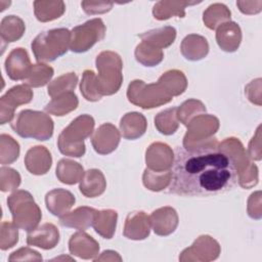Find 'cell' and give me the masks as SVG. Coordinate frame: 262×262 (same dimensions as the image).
Instances as JSON below:
<instances>
[{
  "mask_svg": "<svg viewBox=\"0 0 262 262\" xmlns=\"http://www.w3.org/2000/svg\"><path fill=\"white\" fill-rule=\"evenodd\" d=\"M237 180L233 159L217 143L193 149L177 146L168 191L183 196H211L229 191Z\"/></svg>",
  "mask_w": 262,
  "mask_h": 262,
  "instance_id": "cell-1",
  "label": "cell"
},
{
  "mask_svg": "<svg viewBox=\"0 0 262 262\" xmlns=\"http://www.w3.org/2000/svg\"><path fill=\"white\" fill-rule=\"evenodd\" d=\"M94 120L89 115L76 118L62 130L57 139L58 149L62 155L69 157H82L85 154L84 139L93 132Z\"/></svg>",
  "mask_w": 262,
  "mask_h": 262,
  "instance_id": "cell-2",
  "label": "cell"
},
{
  "mask_svg": "<svg viewBox=\"0 0 262 262\" xmlns=\"http://www.w3.org/2000/svg\"><path fill=\"white\" fill-rule=\"evenodd\" d=\"M71 32L68 29H52L39 34L32 42V50L38 62L53 61L68 51Z\"/></svg>",
  "mask_w": 262,
  "mask_h": 262,
  "instance_id": "cell-3",
  "label": "cell"
},
{
  "mask_svg": "<svg viewBox=\"0 0 262 262\" xmlns=\"http://www.w3.org/2000/svg\"><path fill=\"white\" fill-rule=\"evenodd\" d=\"M11 128L24 138L47 140L53 134V121L44 113L24 110L11 123Z\"/></svg>",
  "mask_w": 262,
  "mask_h": 262,
  "instance_id": "cell-4",
  "label": "cell"
},
{
  "mask_svg": "<svg viewBox=\"0 0 262 262\" xmlns=\"http://www.w3.org/2000/svg\"><path fill=\"white\" fill-rule=\"evenodd\" d=\"M13 223L27 231H32L41 220L42 214L32 194L26 190H17L7 199Z\"/></svg>",
  "mask_w": 262,
  "mask_h": 262,
  "instance_id": "cell-5",
  "label": "cell"
},
{
  "mask_svg": "<svg viewBox=\"0 0 262 262\" xmlns=\"http://www.w3.org/2000/svg\"><path fill=\"white\" fill-rule=\"evenodd\" d=\"M98 70L97 85L101 95H112L121 87L123 62L121 57L112 51H103L96 58Z\"/></svg>",
  "mask_w": 262,
  "mask_h": 262,
  "instance_id": "cell-6",
  "label": "cell"
},
{
  "mask_svg": "<svg viewBox=\"0 0 262 262\" xmlns=\"http://www.w3.org/2000/svg\"><path fill=\"white\" fill-rule=\"evenodd\" d=\"M127 97L130 102L145 110L158 107L172 100V96L159 81L148 85L141 80L131 82L128 87Z\"/></svg>",
  "mask_w": 262,
  "mask_h": 262,
  "instance_id": "cell-7",
  "label": "cell"
},
{
  "mask_svg": "<svg viewBox=\"0 0 262 262\" xmlns=\"http://www.w3.org/2000/svg\"><path fill=\"white\" fill-rule=\"evenodd\" d=\"M105 31V26L100 18H93L75 27L71 32V50L78 53L87 51L104 38Z\"/></svg>",
  "mask_w": 262,
  "mask_h": 262,
  "instance_id": "cell-8",
  "label": "cell"
},
{
  "mask_svg": "<svg viewBox=\"0 0 262 262\" xmlns=\"http://www.w3.org/2000/svg\"><path fill=\"white\" fill-rule=\"evenodd\" d=\"M187 126H188V130L183 139V146L185 148H188L196 140L200 141V143H201L198 147L217 143L216 140H214L210 143H203V141H202L204 139V136H205V139H208L206 137L211 136L218 130L219 121L216 117L210 116V115H201V116L194 118L190 123H188ZM198 147H195V148H198Z\"/></svg>",
  "mask_w": 262,
  "mask_h": 262,
  "instance_id": "cell-9",
  "label": "cell"
},
{
  "mask_svg": "<svg viewBox=\"0 0 262 262\" xmlns=\"http://www.w3.org/2000/svg\"><path fill=\"white\" fill-rule=\"evenodd\" d=\"M33 98V92L29 86L16 85L9 89L0 99L1 124L10 122L14 116V110L20 104L29 103Z\"/></svg>",
  "mask_w": 262,
  "mask_h": 262,
  "instance_id": "cell-10",
  "label": "cell"
},
{
  "mask_svg": "<svg viewBox=\"0 0 262 262\" xmlns=\"http://www.w3.org/2000/svg\"><path fill=\"white\" fill-rule=\"evenodd\" d=\"M32 66L26 49L18 47L11 50L5 59V70L13 81H24L30 75Z\"/></svg>",
  "mask_w": 262,
  "mask_h": 262,
  "instance_id": "cell-11",
  "label": "cell"
},
{
  "mask_svg": "<svg viewBox=\"0 0 262 262\" xmlns=\"http://www.w3.org/2000/svg\"><path fill=\"white\" fill-rule=\"evenodd\" d=\"M91 142L96 152L107 155L114 151L120 142L119 131L110 123L103 124L94 132Z\"/></svg>",
  "mask_w": 262,
  "mask_h": 262,
  "instance_id": "cell-12",
  "label": "cell"
},
{
  "mask_svg": "<svg viewBox=\"0 0 262 262\" xmlns=\"http://www.w3.org/2000/svg\"><path fill=\"white\" fill-rule=\"evenodd\" d=\"M59 242V232L52 223H44L43 225L29 231L27 235V244L36 246L44 250L53 249Z\"/></svg>",
  "mask_w": 262,
  "mask_h": 262,
  "instance_id": "cell-13",
  "label": "cell"
},
{
  "mask_svg": "<svg viewBox=\"0 0 262 262\" xmlns=\"http://www.w3.org/2000/svg\"><path fill=\"white\" fill-rule=\"evenodd\" d=\"M146 151L157 156L156 158L146 155L145 161L149 170L154 172H165L168 171L170 167H172L173 151L169 145L162 142H155L148 147Z\"/></svg>",
  "mask_w": 262,
  "mask_h": 262,
  "instance_id": "cell-14",
  "label": "cell"
},
{
  "mask_svg": "<svg viewBox=\"0 0 262 262\" xmlns=\"http://www.w3.org/2000/svg\"><path fill=\"white\" fill-rule=\"evenodd\" d=\"M150 223L158 235H169L174 232L178 225V216L171 207L160 208L151 213Z\"/></svg>",
  "mask_w": 262,
  "mask_h": 262,
  "instance_id": "cell-15",
  "label": "cell"
},
{
  "mask_svg": "<svg viewBox=\"0 0 262 262\" xmlns=\"http://www.w3.org/2000/svg\"><path fill=\"white\" fill-rule=\"evenodd\" d=\"M25 164L28 171L34 175L46 174L52 164L51 155L45 146H34L28 150Z\"/></svg>",
  "mask_w": 262,
  "mask_h": 262,
  "instance_id": "cell-16",
  "label": "cell"
},
{
  "mask_svg": "<svg viewBox=\"0 0 262 262\" xmlns=\"http://www.w3.org/2000/svg\"><path fill=\"white\" fill-rule=\"evenodd\" d=\"M150 219L144 212H133L127 216L123 234L129 239H144L149 234Z\"/></svg>",
  "mask_w": 262,
  "mask_h": 262,
  "instance_id": "cell-17",
  "label": "cell"
},
{
  "mask_svg": "<svg viewBox=\"0 0 262 262\" xmlns=\"http://www.w3.org/2000/svg\"><path fill=\"white\" fill-rule=\"evenodd\" d=\"M70 252L82 259H94L98 255L99 245L90 235L84 232L73 234L69 242Z\"/></svg>",
  "mask_w": 262,
  "mask_h": 262,
  "instance_id": "cell-18",
  "label": "cell"
},
{
  "mask_svg": "<svg viewBox=\"0 0 262 262\" xmlns=\"http://www.w3.org/2000/svg\"><path fill=\"white\" fill-rule=\"evenodd\" d=\"M216 40L222 50L226 52L235 51L242 40V32L238 25L233 21L222 24L217 30Z\"/></svg>",
  "mask_w": 262,
  "mask_h": 262,
  "instance_id": "cell-19",
  "label": "cell"
},
{
  "mask_svg": "<svg viewBox=\"0 0 262 262\" xmlns=\"http://www.w3.org/2000/svg\"><path fill=\"white\" fill-rule=\"evenodd\" d=\"M45 203L51 214L60 217L64 215L75 204V196L69 190L57 188L46 194Z\"/></svg>",
  "mask_w": 262,
  "mask_h": 262,
  "instance_id": "cell-20",
  "label": "cell"
},
{
  "mask_svg": "<svg viewBox=\"0 0 262 262\" xmlns=\"http://www.w3.org/2000/svg\"><path fill=\"white\" fill-rule=\"evenodd\" d=\"M96 210L89 207H79L76 210L60 216L59 224L67 227H73L78 230H86L92 226Z\"/></svg>",
  "mask_w": 262,
  "mask_h": 262,
  "instance_id": "cell-21",
  "label": "cell"
},
{
  "mask_svg": "<svg viewBox=\"0 0 262 262\" xmlns=\"http://www.w3.org/2000/svg\"><path fill=\"white\" fill-rule=\"evenodd\" d=\"M146 119L139 113H128L122 119L120 123V129L122 135L126 139H136L142 136L146 130Z\"/></svg>",
  "mask_w": 262,
  "mask_h": 262,
  "instance_id": "cell-22",
  "label": "cell"
},
{
  "mask_svg": "<svg viewBox=\"0 0 262 262\" xmlns=\"http://www.w3.org/2000/svg\"><path fill=\"white\" fill-rule=\"evenodd\" d=\"M180 49L186 59L200 60L208 54L209 45L206 38L191 34L183 39Z\"/></svg>",
  "mask_w": 262,
  "mask_h": 262,
  "instance_id": "cell-23",
  "label": "cell"
},
{
  "mask_svg": "<svg viewBox=\"0 0 262 262\" xmlns=\"http://www.w3.org/2000/svg\"><path fill=\"white\" fill-rule=\"evenodd\" d=\"M106 183L100 170L91 169L85 172L81 179L80 191L87 198H95L100 195L105 189Z\"/></svg>",
  "mask_w": 262,
  "mask_h": 262,
  "instance_id": "cell-24",
  "label": "cell"
},
{
  "mask_svg": "<svg viewBox=\"0 0 262 262\" xmlns=\"http://www.w3.org/2000/svg\"><path fill=\"white\" fill-rule=\"evenodd\" d=\"M206 252L214 255L216 258L219 256L220 253V247L219 244L213 239L209 235H202L200 236L191 247L187 248L184 250L181 255H186V254H194L198 256L194 258L196 261H210L212 260Z\"/></svg>",
  "mask_w": 262,
  "mask_h": 262,
  "instance_id": "cell-25",
  "label": "cell"
},
{
  "mask_svg": "<svg viewBox=\"0 0 262 262\" xmlns=\"http://www.w3.org/2000/svg\"><path fill=\"white\" fill-rule=\"evenodd\" d=\"M142 42L161 49L170 46L176 38V30L173 27L167 26L164 28L151 30L139 35Z\"/></svg>",
  "mask_w": 262,
  "mask_h": 262,
  "instance_id": "cell-26",
  "label": "cell"
},
{
  "mask_svg": "<svg viewBox=\"0 0 262 262\" xmlns=\"http://www.w3.org/2000/svg\"><path fill=\"white\" fill-rule=\"evenodd\" d=\"M118 214L114 210L96 211L92 226L94 230L104 238H112L116 230Z\"/></svg>",
  "mask_w": 262,
  "mask_h": 262,
  "instance_id": "cell-27",
  "label": "cell"
},
{
  "mask_svg": "<svg viewBox=\"0 0 262 262\" xmlns=\"http://www.w3.org/2000/svg\"><path fill=\"white\" fill-rule=\"evenodd\" d=\"M78 106V98L73 91L62 93L52 98L45 106V111L54 116H64L76 110Z\"/></svg>",
  "mask_w": 262,
  "mask_h": 262,
  "instance_id": "cell-28",
  "label": "cell"
},
{
  "mask_svg": "<svg viewBox=\"0 0 262 262\" xmlns=\"http://www.w3.org/2000/svg\"><path fill=\"white\" fill-rule=\"evenodd\" d=\"M83 167L71 160H60L56 166V176L60 182L75 184L83 177Z\"/></svg>",
  "mask_w": 262,
  "mask_h": 262,
  "instance_id": "cell-29",
  "label": "cell"
},
{
  "mask_svg": "<svg viewBox=\"0 0 262 262\" xmlns=\"http://www.w3.org/2000/svg\"><path fill=\"white\" fill-rule=\"evenodd\" d=\"M25 29L26 27L21 18L15 15H7L1 20V39L2 41H5L7 43L14 42L21 38Z\"/></svg>",
  "mask_w": 262,
  "mask_h": 262,
  "instance_id": "cell-30",
  "label": "cell"
},
{
  "mask_svg": "<svg viewBox=\"0 0 262 262\" xmlns=\"http://www.w3.org/2000/svg\"><path fill=\"white\" fill-rule=\"evenodd\" d=\"M159 82L172 97L182 94L187 86L185 76L177 70L166 72L161 76Z\"/></svg>",
  "mask_w": 262,
  "mask_h": 262,
  "instance_id": "cell-31",
  "label": "cell"
},
{
  "mask_svg": "<svg viewBox=\"0 0 262 262\" xmlns=\"http://www.w3.org/2000/svg\"><path fill=\"white\" fill-rule=\"evenodd\" d=\"M35 15L40 21H50L60 17L66 9L62 1L48 2V1H35Z\"/></svg>",
  "mask_w": 262,
  "mask_h": 262,
  "instance_id": "cell-32",
  "label": "cell"
},
{
  "mask_svg": "<svg viewBox=\"0 0 262 262\" xmlns=\"http://www.w3.org/2000/svg\"><path fill=\"white\" fill-rule=\"evenodd\" d=\"M135 57L138 62L144 67H155L159 64L164 57L161 49L155 48L144 42L137 45L135 49Z\"/></svg>",
  "mask_w": 262,
  "mask_h": 262,
  "instance_id": "cell-33",
  "label": "cell"
},
{
  "mask_svg": "<svg viewBox=\"0 0 262 262\" xmlns=\"http://www.w3.org/2000/svg\"><path fill=\"white\" fill-rule=\"evenodd\" d=\"M177 108L178 107H172L163 111L155 118V126L162 134L171 135L176 132L178 128Z\"/></svg>",
  "mask_w": 262,
  "mask_h": 262,
  "instance_id": "cell-34",
  "label": "cell"
},
{
  "mask_svg": "<svg viewBox=\"0 0 262 262\" xmlns=\"http://www.w3.org/2000/svg\"><path fill=\"white\" fill-rule=\"evenodd\" d=\"M53 76V69L47 64H33L30 75L24 84L31 87H42L45 86Z\"/></svg>",
  "mask_w": 262,
  "mask_h": 262,
  "instance_id": "cell-35",
  "label": "cell"
},
{
  "mask_svg": "<svg viewBox=\"0 0 262 262\" xmlns=\"http://www.w3.org/2000/svg\"><path fill=\"white\" fill-rule=\"evenodd\" d=\"M78 77L75 73H69L56 78L48 86V94L53 98L66 92L73 91L77 85Z\"/></svg>",
  "mask_w": 262,
  "mask_h": 262,
  "instance_id": "cell-36",
  "label": "cell"
},
{
  "mask_svg": "<svg viewBox=\"0 0 262 262\" xmlns=\"http://www.w3.org/2000/svg\"><path fill=\"white\" fill-rule=\"evenodd\" d=\"M81 93L88 101H97L101 98V94L98 90L97 78L93 71L86 70L83 74V79L80 85Z\"/></svg>",
  "mask_w": 262,
  "mask_h": 262,
  "instance_id": "cell-37",
  "label": "cell"
},
{
  "mask_svg": "<svg viewBox=\"0 0 262 262\" xmlns=\"http://www.w3.org/2000/svg\"><path fill=\"white\" fill-rule=\"evenodd\" d=\"M206 12H208L212 15L213 14L215 15V16H211V17H203L206 27L211 30L216 29V27L219 26L221 20L230 19V11L227 9V7L225 5L220 4V3L210 5L208 7V9L206 10Z\"/></svg>",
  "mask_w": 262,
  "mask_h": 262,
  "instance_id": "cell-38",
  "label": "cell"
},
{
  "mask_svg": "<svg viewBox=\"0 0 262 262\" xmlns=\"http://www.w3.org/2000/svg\"><path fill=\"white\" fill-rule=\"evenodd\" d=\"M2 173H4L7 176V179H9L8 182H5V178H1V190L2 191H8L12 190L18 187L20 184V176L17 173V171L11 169V168H5L2 167L0 170Z\"/></svg>",
  "mask_w": 262,
  "mask_h": 262,
  "instance_id": "cell-39",
  "label": "cell"
},
{
  "mask_svg": "<svg viewBox=\"0 0 262 262\" xmlns=\"http://www.w3.org/2000/svg\"><path fill=\"white\" fill-rule=\"evenodd\" d=\"M19 156V145L18 143L11 138L9 148H6V146L1 144V164L2 165H9L16 161Z\"/></svg>",
  "mask_w": 262,
  "mask_h": 262,
  "instance_id": "cell-40",
  "label": "cell"
},
{
  "mask_svg": "<svg viewBox=\"0 0 262 262\" xmlns=\"http://www.w3.org/2000/svg\"><path fill=\"white\" fill-rule=\"evenodd\" d=\"M84 11L88 14H95V13H102L110 11L113 7L112 2H89L83 1L81 3Z\"/></svg>",
  "mask_w": 262,
  "mask_h": 262,
  "instance_id": "cell-41",
  "label": "cell"
},
{
  "mask_svg": "<svg viewBox=\"0 0 262 262\" xmlns=\"http://www.w3.org/2000/svg\"><path fill=\"white\" fill-rule=\"evenodd\" d=\"M9 261H15V260H42V256L34 250H31L30 248H21L15 252H13L9 258Z\"/></svg>",
  "mask_w": 262,
  "mask_h": 262,
  "instance_id": "cell-42",
  "label": "cell"
}]
</instances>
